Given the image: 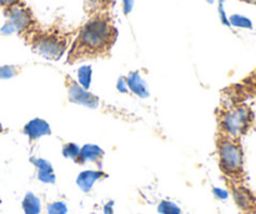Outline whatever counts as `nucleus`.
Returning <instances> with one entry per match:
<instances>
[{"instance_id": "nucleus-1", "label": "nucleus", "mask_w": 256, "mask_h": 214, "mask_svg": "<svg viewBox=\"0 0 256 214\" xmlns=\"http://www.w3.org/2000/svg\"><path fill=\"white\" fill-rule=\"evenodd\" d=\"M119 37L112 13H95L76 29L66 53V64L106 59Z\"/></svg>"}, {"instance_id": "nucleus-2", "label": "nucleus", "mask_w": 256, "mask_h": 214, "mask_svg": "<svg viewBox=\"0 0 256 214\" xmlns=\"http://www.w3.org/2000/svg\"><path fill=\"white\" fill-rule=\"evenodd\" d=\"M76 30L69 29L62 23L55 22L40 27L25 40L32 50L49 60H59L69 50Z\"/></svg>"}, {"instance_id": "nucleus-3", "label": "nucleus", "mask_w": 256, "mask_h": 214, "mask_svg": "<svg viewBox=\"0 0 256 214\" xmlns=\"http://www.w3.org/2000/svg\"><path fill=\"white\" fill-rule=\"evenodd\" d=\"M254 113L245 102L225 99L216 109L218 133L242 139L254 125Z\"/></svg>"}, {"instance_id": "nucleus-4", "label": "nucleus", "mask_w": 256, "mask_h": 214, "mask_svg": "<svg viewBox=\"0 0 256 214\" xmlns=\"http://www.w3.org/2000/svg\"><path fill=\"white\" fill-rule=\"evenodd\" d=\"M216 152L219 167L230 180L242 182L245 174V157L242 139L216 133Z\"/></svg>"}, {"instance_id": "nucleus-5", "label": "nucleus", "mask_w": 256, "mask_h": 214, "mask_svg": "<svg viewBox=\"0 0 256 214\" xmlns=\"http://www.w3.org/2000/svg\"><path fill=\"white\" fill-rule=\"evenodd\" d=\"M5 15H6L10 24L12 25V28L16 30L18 35H19L24 42L40 27V24H42V23L36 19L35 14L32 13V10L28 7L26 3L16 5V7H12V9L5 12Z\"/></svg>"}, {"instance_id": "nucleus-6", "label": "nucleus", "mask_w": 256, "mask_h": 214, "mask_svg": "<svg viewBox=\"0 0 256 214\" xmlns=\"http://www.w3.org/2000/svg\"><path fill=\"white\" fill-rule=\"evenodd\" d=\"M65 87L68 89V98L74 104L84 105V107L90 108V109H99L102 107L106 109V104L99 97L80 87L79 83L75 82L69 75H65Z\"/></svg>"}, {"instance_id": "nucleus-7", "label": "nucleus", "mask_w": 256, "mask_h": 214, "mask_svg": "<svg viewBox=\"0 0 256 214\" xmlns=\"http://www.w3.org/2000/svg\"><path fill=\"white\" fill-rule=\"evenodd\" d=\"M224 93L226 94V99L235 102H245L246 98L256 97V68L239 83L228 88Z\"/></svg>"}, {"instance_id": "nucleus-8", "label": "nucleus", "mask_w": 256, "mask_h": 214, "mask_svg": "<svg viewBox=\"0 0 256 214\" xmlns=\"http://www.w3.org/2000/svg\"><path fill=\"white\" fill-rule=\"evenodd\" d=\"M230 189H232V195L234 198L235 203H236V205L242 212L248 213L250 210L255 209L256 198L246 187L240 184L239 182L232 180V183H230Z\"/></svg>"}, {"instance_id": "nucleus-9", "label": "nucleus", "mask_w": 256, "mask_h": 214, "mask_svg": "<svg viewBox=\"0 0 256 214\" xmlns=\"http://www.w3.org/2000/svg\"><path fill=\"white\" fill-rule=\"evenodd\" d=\"M22 133L26 135L30 143H35L40 138L52 134V128L46 120L42 119V118H34L24 125Z\"/></svg>"}, {"instance_id": "nucleus-10", "label": "nucleus", "mask_w": 256, "mask_h": 214, "mask_svg": "<svg viewBox=\"0 0 256 214\" xmlns=\"http://www.w3.org/2000/svg\"><path fill=\"white\" fill-rule=\"evenodd\" d=\"M105 152L102 148L95 144H85L80 147V152L76 159L74 160L78 164H85V163H95L102 165V160L104 158Z\"/></svg>"}, {"instance_id": "nucleus-11", "label": "nucleus", "mask_w": 256, "mask_h": 214, "mask_svg": "<svg viewBox=\"0 0 256 214\" xmlns=\"http://www.w3.org/2000/svg\"><path fill=\"white\" fill-rule=\"evenodd\" d=\"M30 162L32 163L38 170V179L44 184H54L56 177H55L54 168H52V163L49 160L44 159V158H36L32 157Z\"/></svg>"}, {"instance_id": "nucleus-12", "label": "nucleus", "mask_w": 256, "mask_h": 214, "mask_svg": "<svg viewBox=\"0 0 256 214\" xmlns=\"http://www.w3.org/2000/svg\"><path fill=\"white\" fill-rule=\"evenodd\" d=\"M108 174L102 170H82L76 178V185L84 193H89L94 184L99 180L106 178Z\"/></svg>"}, {"instance_id": "nucleus-13", "label": "nucleus", "mask_w": 256, "mask_h": 214, "mask_svg": "<svg viewBox=\"0 0 256 214\" xmlns=\"http://www.w3.org/2000/svg\"><path fill=\"white\" fill-rule=\"evenodd\" d=\"M116 0H84V8L88 15L95 13H112Z\"/></svg>"}, {"instance_id": "nucleus-14", "label": "nucleus", "mask_w": 256, "mask_h": 214, "mask_svg": "<svg viewBox=\"0 0 256 214\" xmlns=\"http://www.w3.org/2000/svg\"><path fill=\"white\" fill-rule=\"evenodd\" d=\"M126 84L128 89L132 90V92L134 93L135 95H138V97L142 98V99L149 97L146 84H145L144 80L139 77L138 73H132V74L126 78Z\"/></svg>"}, {"instance_id": "nucleus-15", "label": "nucleus", "mask_w": 256, "mask_h": 214, "mask_svg": "<svg viewBox=\"0 0 256 214\" xmlns=\"http://www.w3.org/2000/svg\"><path fill=\"white\" fill-rule=\"evenodd\" d=\"M24 214H40L42 213V200L32 192H28L22 202Z\"/></svg>"}, {"instance_id": "nucleus-16", "label": "nucleus", "mask_w": 256, "mask_h": 214, "mask_svg": "<svg viewBox=\"0 0 256 214\" xmlns=\"http://www.w3.org/2000/svg\"><path fill=\"white\" fill-rule=\"evenodd\" d=\"M158 212L160 214H182V210L176 203L172 200H162L158 205Z\"/></svg>"}, {"instance_id": "nucleus-17", "label": "nucleus", "mask_w": 256, "mask_h": 214, "mask_svg": "<svg viewBox=\"0 0 256 214\" xmlns=\"http://www.w3.org/2000/svg\"><path fill=\"white\" fill-rule=\"evenodd\" d=\"M62 155H64V158H66V159H72L75 160L76 159L78 154H79L80 152V147L78 144H75V143H65L64 145H62Z\"/></svg>"}, {"instance_id": "nucleus-18", "label": "nucleus", "mask_w": 256, "mask_h": 214, "mask_svg": "<svg viewBox=\"0 0 256 214\" xmlns=\"http://www.w3.org/2000/svg\"><path fill=\"white\" fill-rule=\"evenodd\" d=\"M46 214H68V205L62 200H55L48 204Z\"/></svg>"}, {"instance_id": "nucleus-19", "label": "nucleus", "mask_w": 256, "mask_h": 214, "mask_svg": "<svg viewBox=\"0 0 256 214\" xmlns=\"http://www.w3.org/2000/svg\"><path fill=\"white\" fill-rule=\"evenodd\" d=\"M90 80H92V72L90 68H82L79 72V85L84 88L85 90H89Z\"/></svg>"}, {"instance_id": "nucleus-20", "label": "nucleus", "mask_w": 256, "mask_h": 214, "mask_svg": "<svg viewBox=\"0 0 256 214\" xmlns=\"http://www.w3.org/2000/svg\"><path fill=\"white\" fill-rule=\"evenodd\" d=\"M24 3H25V0H0V7H2V9L4 10V13H5L6 10L12 9V7L24 4Z\"/></svg>"}, {"instance_id": "nucleus-21", "label": "nucleus", "mask_w": 256, "mask_h": 214, "mask_svg": "<svg viewBox=\"0 0 256 214\" xmlns=\"http://www.w3.org/2000/svg\"><path fill=\"white\" fill-rule=\"evenodd\" d=\"M16 70H14V68L12 67H4V68H0V78H12L16 74Z\"/></svg>"}, {"instance_id": "nucleus-22", "label": "nucleus", "mask_w": 256, "mask_h": 214, "mask_svg": "<svg viewBox=\"0 0 256 214\" xmlns=\"http://www.w3.org/2000/svg\"><path fill=\"white\" fill-rule=\"evenodd\" d=\"M212 193H214V195L218 199H226V198L229 197V193H228L226 190L222 189V188L214 187L212 188Z\"/></svg>"}, {"instance_id": "nucleus-23", "label": "nucleus", "mask_w": 256, "mask_h": 214, "mask_svg": "<svg viewBox=\"0 0 256 214\" xmlns=\"http://www.w3.org/2000/svg\"><path fill=\"white\" fill-rule=\"evenodd\" d=\"M118 90H120L122 93H128L129 92V89H128V84H126V80H124L122 78V79L118 82Z\"/></svg>"}, {"instance_id": "nucleus-24", "label": "nucleus", "mask_w": 256, "mask_h": 214, "mask_svg": "<svg viewBox=\"0 0 256 214\" xmlns=\"http://www.w3.org/2000/svg\"><path fill=\"white\" fill-rule=\"evenodd\" d=\"M104 214H114V202L112 200L104 205Z\"/></svg>"}, {"instance_id": "nucleus-25", "label": "nucleus", "mask_w": 256, "mask_h": 214, "mask_svg": "<svg viewBox=\"0 0 256 214\" xmlns=\"http://www.w3.org/2000/svg\"><path fill=\"white\" fill-rule=\"evenodd\" d=\"M245 214H256V208H255V209H252V210H250V212H248V213H245Z\"/></svg>"}, {"instance_id": "nucleus-26", "label": "nucleus", "mask_w": 256, "mask_h": 214, "mask_svg": "<svg viewBox=\"0 0 256 214\" xmlns=\"http://www.w3.org/2000/svg\"><path fill=\"white\" fill-rule=\"evenodd\" d=\"M2 132H4V128H2V123H0V133H2Z\"/></svg>"}]
</instances>
